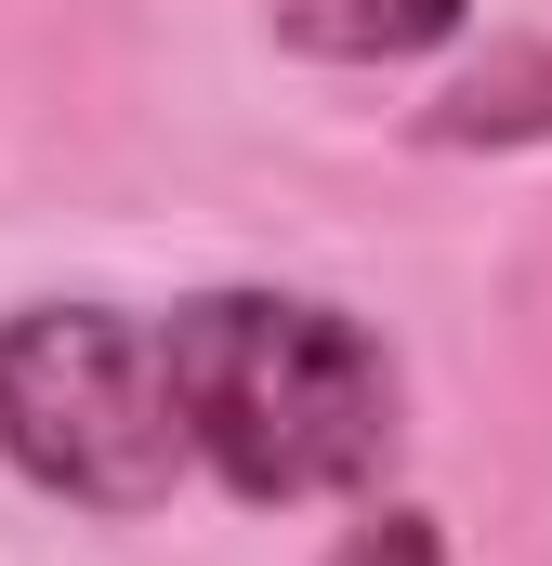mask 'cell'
Here are the masks:
<instances>
[{"label":"cell","mask_w":552,"mask_h":566,"mask_svg":"<svg viewBox=\"0 0 552 566\" xmlns=\"http://www.w3.org/2000/svg\"><path fill=\"white\" fill-rule=\"evenodd\" d=\"M0 461L79 514H158L198 461L158 382V316L132 303H13L0 316Z\"/></svg>","instance_id":"obj_2"},{"label":"cell","mask_w":552,"mask_h":566,"mask_svg":"<svg viewBox=\"0 0 552 566\" xmlns=\"http://www.w3.org/2000/svg\"><path fill=\"white\" fill-rule=\"evenodd\" d=\"M316 566H447V527H434L421 501H395V514H355Z\"/></svg>","instance_id":"obj_4"},{"label":"cell","mask_w":552,"mask_h":566,"mask_svg":"<svg viewBox=\"0 0 552 566\" xmlns=\"http://www.w3.org/2000/svg\"><path fill=\"white\" fill-rule=\"evenodd\" d=\"M460 27H474V0H276V40L316 66H408Z\"/></svg>","instance_id":"obj_3"},{"label":"cell","mask_w":552,"mask_h":566,"mask_svg":"<svg viewBox=\"0 0 552 566\" xmlns=\"http://www.w3.org/2000/svg\"><path fill=\"white\" fill-rule=\"evenodd\" d=\"M184 461L237 501H342L395 448V356L316 290H198L158 316Z\"/></svg>","instance_id":"obj_1"}]
</instances>
